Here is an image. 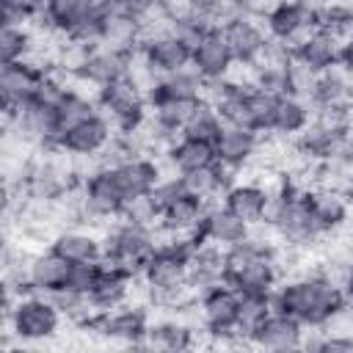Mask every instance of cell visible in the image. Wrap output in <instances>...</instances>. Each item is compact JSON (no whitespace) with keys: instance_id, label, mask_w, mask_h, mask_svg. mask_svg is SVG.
Returning a JSON list of instances; mask_svg holds the SVG:
<instances>
[{"instance_id":"obj_1","label":"cell","mask_w":353,"mask_h":353,"mask_svg":"<svg viewBox=\"0 0 353 353\" xmlns=\"http://www.w3.org/2000/svg\"><path fill=\"white\" fill-rule=\"evenodd\" d=\"M273 306L292 314L306 328H328L345 309V290L323 270H312L303 276H292L279 281L273 292Z\"/></svg>"},{"instance_id":"obj_2","label":"cell","mask_w":353,"mask_h":353,"mask_svg":"<svg viewBox=\"0 0 353 353\" xmlns=\"http://www.w3.org/2000/svg\"><path fill=\"white\" fill-rule=\"evenodd\" d=\"M273 254L276 245L256 240L254 234L226 248V284L240 295H273L281 281Z\"/></svg>"},{"instance_id":"obj_3","label":"cell","mask_w":353,"mask_h":353,"mask_svg":"<svg viewBox=\"0 0 353 353\" xmlns=\"http://www.w3.org/2000/svg\"><path fill=\"white\" fill-rule=\"evenodd\" d=\"M265 223L281 237L284 245H292V248L312 245L314 240L323 237L309 210V190L292 182H284L279 190H273Z\"/></svg>"},{"instance_id":"obj_4","label":"cell","mask_w":353,"mask_h":353,"mask_svg":"<svg viewBox=\"0 0 353 353\" xmlns=\"http://www.w3.org/2000/svg\"><path fill=\"white\" fill-rule=\"evenodd\" d=\"M3 306H6L8 336H14L19 347L52 339L61 328V320H63L55 301L50 295H41V292H25V295L14 298L11 303H3Z\"/></svg>"},{"instance_id":"obj_5","label":"cell","mask_w":353,"mask_h":353,"mask_svg":"<svg viewBox=\"0 0 353 353\" xmlns=\"http://www.w3.org/2000/svg\"><path fill=\"white\" fill-rule=\"evenodd\" d=\"M157 248V229L130 221V218H116V223L105 232L102 237V262L124 265L135 273H141V265L152 256Z\"/></svg>"},{"instance_id":"obj_6","label":"cell","mask_w":353,"mask_h":353,"mask_svg":"<svg viewBox=\"0 0 353 353\" xmlns=\"http://www.w3.org/2000/svg\"><path fill=\"white\" fill-rule=\"evenodd\" d=\"M94 99H97V108L110 119L116 132H132L149 116V97L130 74L97 88Z\"/></svg>"},{"instance_id":"obj_7","label":"cell","mask_w":353,"mask_h":353,"mask_svg":"<svg viewBox=\"0 0 353 353\" xmlns=\"http://www.w3.org/2000/svg\"><path fill=\"white\" fill-rule=\"evenodd\" d=\"M317 28V8L306 0H276L265 11V30L273 41L295 47Z\"/></svg>"},{"instance_id":"obj_8","label":"cell","mask_w":353,"mask_h":353,"mask_svg":"<svg viewBox=\"0 0 353 353\" xmlns=\"http://www.w3.org/2000/svg\"><path fill=\"white\" fill-rule=\"evenodd\" d=\"M199 309V325L204 334L215 339H237V309H240V292L232 284H218L196 298Z\"/></svg>"},{"instance_id":"obj_9","label":"cell","mask_w":353,"mask_h":353,"mask_svg":"<svg viewBox=\"0 0 353 353\" xmlns=\"http://www.w3.org/2000/svg\"><path fill=\"white\" fill-rule=\"evenodd\" d=\"M149 314L143 306H116L108 312H99L85 328L110 339V342H121V345H132V347H146V334H149Z\"/></svg>"},{"instance_id":"obj_10","label":"cell","mask_w":353,"mask_h":353,"mask_svg":"<svg viewBox=\"0 0 353 353\" xmlns=\"http://www.w3.org/2000/svg\"><path fill=\"white\" fill-rule=\"evenodd\" d=\"M47 69H41L36 61H17V63H0V102L6 119L17 116L25 105L33 102L36 88L41 85Z\"/></svg>"},{"instance_id":"obj_11","label":"cell","mask_w":353,"mask_h":353,"mask_svg":"<svg viewBox=\"0 0 353 353\" xmlns=\"http://www.w3.org/2000/svg\"><path fill=\"white\" fill-rule=\"evenodd\" d=\"M116 135H119V132H116V127L110 124V119H108L102 110H97L94 116H88L85 121H80L77 127H72V130L61 138L58 149L66 152V154L74 157V160H97V157L110 146V141H113Z\"/></svg>"},{"instance_id":"obj_12","label":"cell","mask_w":353,"mask_h":353,"mask_svg":"<svg viewBox=\"0 0 353 353\" xmlns=\"http://www.w3.org/2000/svg\"><path fill=\"white\" fill-rule=\"evenodd\" d=\"M221 33L232 50L234 63L243 69H251L265 55V50L270 44V36L256 22V17H229V19H223Z\"/></svg>"},{"instance_id":"obj_13","label":"cell","mask_w":353,"mask_h":353,"mask_svg":"<svg viewBox=\"0 0 353 353\" xmlns=\"http://www.w3.org/2000/svg\"><path fill=\"white\" fill-rule=\"evenodd\" d=\"M135 55V52H132ZM132 55L127 52H119V50H110L105 44H97L91 50H85L83 61L74 66L72 77L85 83V85H94V88H102L108 83H116L121 77L130 74V63H132Z\"/></svg>"},{"instance_id":"obj_14","label":"cell","mask_w":353,"mask_h":353,"mask_svg":"<svg viewBox=\"0 0 353 353\" xmlns=\"http://www.w3.org/2000/svg\"><path fill=\"white\" fill-rule=\"evenodd\" d=\"M234 58L232 50L221 33V28H212L210 33H204L190 52V69L204 80V83H221L226 77H232L234 72Z\"/></svg>"},{"instance_id":"obj_15","label":"cell","mask_w":353,"mask_h":353,"mask_svg":"<svg viewBox=\"0 0 353 353\" xmlns=\"http://www.w3.org/2000/svg\"><path fill=\"white\" fill-rule=\"evenodd\" d=\"M190 47L174 36L171 30H163V33H154V36H146L138 47V55L141 61L157 74H174V72H182L190 66Z\"/></svg>"},{"instance_id":"obj_16","label":"cell","mask_w":353,"mask_h":353,"mask_svg":"<svg viewBox=\"0 0 353 353\" xmlns=\"http://www.w3.org/2000/svg\"><path fill=\"white\" fill-rule=\"evenodd\" d=\"M303 336H306V325L273 306V312L259 323V328L251 334L248 342L265 350H298L303 347Z\"/></svg>"},{"instance_id":"obj_17","label":"cell","mask_w":353,"mask_h":353,"mask_svg":"<svg viewBox=\"0 0 353 353\" xmlns=\"http://www.w3.org/2000/svg\"><path fill=\"white\" fill-rule=\"evenodd\" d=\"M199 237L204 243H212L218 248H232L237 243H243L245 237H251V226L237 218L223 201H215L207 207L204 218H201V226H199Z\"/></svg>"},{"instance_id":"obj_18","label":"cell","mask_w":353,"mask_h":353,"mask_svg":"<svg viewBox=\"0 0 353 353\" xmlns=\"http://www.w3.org/2000/svg\"><path fill=\"white\" fill-rule=\"evenodd\" d=\"M141 276L124 265H113V262H102L99 268V276L91 287V301L99 312H108V309H116V306H124L132 295V287Z\"/></svg>"},{"instance_id":"obj_19","label":"cell","mask_w":353,"mask_h":353,"mask_svg":"<svg viewBox=\"0 0 353 353\" xmlns=\"http://www.w3.org/2000/svg\"><path fill=\"white\" fill-rule=\"evenodd\" d=\"M270 196L273 190H268L265 185L259 182H232L223 193V204L237 215L243 218L251 229L254 226H262L268 221V207H270Z\"/></svg>"},{"instance_id":"obj_20","label":"cell","mask_w":353,"mask_h":353,"mask_svg":"<svg viewBox=\"0 0 353 353\" xmlns=\"http://www.w3.org/2000/svg\"><path fill=\"white\" fill-rule=\"evenodd\" d=\"M342 39H336L334 33L323 30V28H314L303 41H298L292 47V58L306 66L309 72L320 74L325 69H334L339 66V55H342Z\"/></svg>"},{"instance_id":"obj_21","label":"cell","mask_w":353,"mask_h":353,"mask_svg":"<svg viewBox=\"0 0 353 353\" xmlns=\"http://www.w3.org/2000/svg\"><path fill=\"white\" fill-rule=\"evenodd\" d=\"M259 146H262V132L248 130V127L226 124L223 132L215 141V157L226 168L240 171L243 165H248L259 154Z\"/></svg>"},{"instance_id":"obj_22","label":"cell","mask_w":353,"mask_h":353,"mask_svg":"<svg viewBox=\"0 0 353 353\" xmlns=\"http://www.w3.org/2000/svg\"><path fill=\"white\" fill-rule=\"evenodd\" d=\"M309 210H312L317 229L325 237V234L336 232L339 226H345V221L350 215V201H347V193L342 188L320 185V188L309 190Z\"/></svg>"},{"instance_id":"obj_23","label":"cell","mask_w":353,"mask_h":353,"mask_svg":"<svg viewBox=\"0 0 353 353\" xmlns=\"http://www.w3.org/2000/svg\"><path fill=\"white\" fill-rule=\"evenodd\" d=\"M223 281H226V251L201 240L190 256V276H188L190 292L199 298L201 292H207Z\"/></svg>"},{"instance_id":"obj_24","label":"cell","mask_w":353,"mask_h":353,"mask_svg":"<svg viewBox=\"0 0 353 353\" xmlns=\"http://www.w3.org/2000/svg\"><path fill=\"white\" fill-rule=\"evenodd\" d=\"M207 207H210V201H204L193 193H182L160 210V226L157 229L171 232V234H199V226H201Z\"/></svg>"},{"instance_id":"obj_25","label":"cell","mask_w":353,"mask_h":353,"mask_svg":"<svg viewBox=\"0 0 353 353\" xmlns=\"http://www.w3.org/2000/svg\"><path fill=\"white\" fill-rule=\"evenodd\" d=\"M50 248L55 254H61L69 265H77V262H102V237H97L94 232H85L80 226L55 232V237L50 240Z\"/></svg>"},{"instance_id":"obj_26","label":"cell","mask_w":353,"mask_h":353,"mask_svg":"<svg viewBox=\"0 0 353 353\" xmlns=\"http://www.w3.org/2000/svg\"><path fill=\"white\" fill-rule=\"evenodd\" d=\"M66 273H69V262L61 254H55L52 248L33 254L30 265H28V290L52 295L66 284Z\"/></svg>"},{"instance_id":"obj_27","label":"cell","mask_w":353,"mask_h":353,"mask_svg":"<svg viewBox=\"0 0 353 353\" xmlns=\"http://www.w3.org/2000/svg\"><path fill=\"white\" fill-rule=\"evenodd\" d=\"M312 102L298 97V94H281L276 99V110H273V124H270V132L279 135V138H298L309 121H312Z\"/></svg>"},{"instance_id":"obj_28","label":"cell","mask_w":353,"mask_h":353,"mask_svg":"<svg viewBox=\"0 0 353 353\" xmlns=\"http://www.w3.org/2000/svg\"><path fill=\"white\" fill-rule=\"evenodd\" d=\"M309 102L312 108H353V80L342 72V66L325 69L314 77Z\"/></svg>"},{"instance_id":"obj_29","label":"cell","mask_w":353,"mask_h":353,"mask_svg":"<svg viewBox=\"0 0 353 353\" xmlns=\"http://www.w3.org/2000/svg\"><path fill=\"white\" fill-rule=\"evenodd\" d=\"M163 154H165V163H168L171 174H190V171L207 168L218 160L212 143H204V141H196V138H188V135H179Z\"/></svg>"},{"instance_id":"obj_30","label":"cell","mask_w":353,"mask_h":353,"mask_svg":"<svg viewBox=\"0 0 353 353\" xmlns=\"http://www.w3.org/2000/svg\"><path fill=\"white\" fill-rule=\"evenodd\" d=\"M204 94H207V83L188 66L182 72L157 77L149 91V105L160 99H204Z\"/></svg>"},{"instance_id":"obj_31","label":"cell","mask_w":353,"mask_h":353,"mask_svg":"<svg viewBox=\"0 0 353 353\" xmlns=\"http://www.w3.org/2000/svg\"><path fill=\"white\" fill-rule=\"evenodd\" d=\"M196 331L201 325H193L182 317H165L154 320L146 334V347H163V350H185L196 345Z\"/></svg>"},{"instance_id":"obj_32","label":"cell","mask_w":353,"mask_h":353,"mask_svg":"<svg viewBox=\"0 0 353 353\" xmlns=\"http://www.w3.org/2000/svg\"><path fill=\"white\" fill-rule=\"evenodd\" d=\"M141 41H143L141 22L132 19V17H124V14L110 11V17L105 19V30H102V41L99 44L132 55V52H138Z\"/></svg>"},{"instance_id":"obj_33","label":"cell","mask_w":353,"mask_h":353,"mask_svg":"<svg viewBox=\"0 0 353 353\" xmlns=\"http://www.w3.org/2000/svg\"><path fill=\"white\" fill-rule=\"evenodd\" d=\"M204 99H160L149 105V116L154 119L157 127H163L171 135H182L193 113L201 108Z\"/></svg>"},{"instance_id":"obj_34","label":"cell","mask_w":353,"mask_h":353,"mask_svg":"<svg viewBox=\"0 0 353 353\" xmlns=\"http://www.w3.org/2000/svg\"><path fill=\"white\" fill-rule=\"evenodd\" d=\"M36 36L30 25H3L0 28V63L33 61Z\"/></svg>"},{"instance_id":"obj_35","label":"cell","mask_w":353,"mask_h":353,"mask_svg":"<svg viewBox=\"0 0 353 353\" xmlns=\"http://www.w3.org/2000/svg\"><path fill=\"white\" fill-rule=\"evenodd\" d=\"M99 108H97V99L94 97H85L83 91H77V88H72L69 94H66V99L58 105V110H55V119H58V143H61V138L72 130V127H77L80 121H85L88 116H94Z\"/></svg>"},{"instance_id":"obj_36","label":"cell","mask_w":353,"mask_h":353,"mask_svg":"<svg viewBox=\"0 0 353 353\" xmlns=\"http://www.w3.org/2000/svg\"><path fill=\"white\" fill-rule=\"evenodd\" d=\"M270 312H273V295H240L237 325H234L237 339L248 342L251 334L259 328V323H262Z\"/></svg>"},{"instance_id":"obj_37","label":"cell","mask_w":353,"mask_h":353,"mask_svg":"<svg viewBox=\"0 0 353 353\" xmlns=\"http://www.w3.org/2000/svg\"><path fill=\"white\" fill-rule=\"evenodd\" d=\"M223 127H226V121L221 119V113L215 110V105L212 102H201V108L193 113V119L188 121V127L182 130V135H188V138H196V141H204V143H212L215 146V141H218V135L223 132Z\"/></svg>"},{"instance_id":"obj_38","label":"cell","mask_w":353,"mask_h":353,"mask_svg":"<svg viewBox=\"0 0 353 353\" xmlns=\"http://www.w3.org/2000/svg\"><path fill=\"white\" fill-rule=\"evenodd\" d=\"M317 28L334 33L336 39L347 41L353 36V6L350 3H342V0H334L323 8H317Z\"/></svg>"},{"instance_id":"obj_39","label":"cell","mask_w":353,"mask_h":353,"mask_svg":"<svg viewBox=\"0 0 353 353\" xmlns=\"http://www.w3.org/2000/svg\"><path fill=\"white\" fill-rule=\"evenodd\" d=\"M99 268L102 262H77V265H69V273H66V284L61 290H72V292H83V295H91V287L99 276Z\"/></svg>"},{"instance_id":"obj_40","label":"cell","mask_w":353,"mask_h":353,"mask_svg":"<svg viewBox=\"0 0 353 353\" xmlns=\"http://www.w3.org/2000/svg\"><path fill=\"white\" fill-rule=\"evenodd\" d=\"M182 8H188L190 14L196 17H204L215 25H221L226 19V11H229V0H176Z\"/></svg>"},{"instance_id":"obj_41","label":"cell","mask_w":353,"mask_h":353,"mask_svg":"<svg viewBox=\"0 0 353 353\" xmlns=\"http://www.w3.org/2000/svg\"><path fill=\"white\" fill-rule=\"evenodd\" d=\"M165 0H110L113 11L116 14H124V17H132L138 22H143L152 11H157Z\"/></svg>"},{"instance_id":"obj_42","label":"cell","mask_w":353,"mask_h":353,"mask_svg":"<svg viewBox=\"0 0 353 353\" xmlns=\"http://www.w3.org/2000/svg\"><path fill=\"white\" fill-rule=\"evenodd\" d=\"M339 66H342V72L353 80V36L342 44V55H339Z\"/></svg>"},{"instance_id":"obj_43","label":"cell","mask_w":353,"mask_h":353,"mask_svg":"<svg viewBox=\"0 0 353 353\" xmlns=\"http://www.w3.org/2000/svg\"><path fill=\"white\" fill-rule=\"evenodd\" d=\"M342 290H345V301H347V309L353 312V265H350V270H347V276H345V284H342Z\"/></svg>"},{"instance_id":"obj_44","label":"cell","mask_w":353,"mask_h":353,"mask_svg":"<svg viewBox=\"0 0 353 353\" xmlns=\"http://www.w3.org/2000/svg\"><path fill=\"white\" fill-rule=\"evenodd\" d=\"M309 6H314V8H323V6H328V3H334V0H306Z\"/></svg>"}]
</instances>
